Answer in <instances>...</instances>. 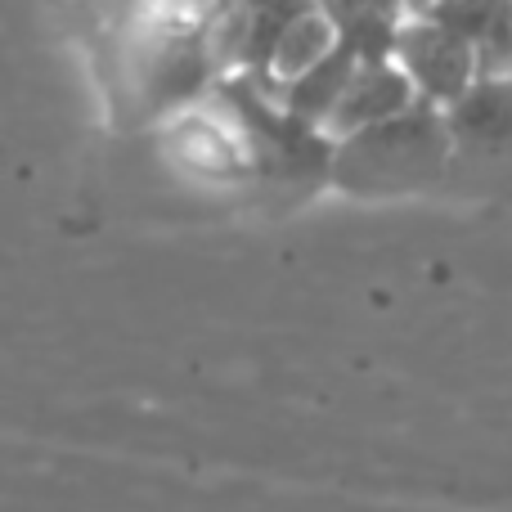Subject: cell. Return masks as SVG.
<instances>
[{"label":"cell","instance_id":"5","mask_svg":"<svg viewBox=\"0 0 512 512\" xmlns=\"http://www.w3.org/2000/svg\"><path fill=\"white\" fill-rule=\"evenodd\" d=\"M450 27L481 63V77H504L512 68V0H441L432 14Z\"/></svg>","mask_w":512,"mask_h":512},{"label":"cell","instance_id":"12","mask_svg":"<svg viewBox=\"0 0 512 512\" xmlns=\"http://www.w3.org/2000/svg\"><path fill=\"white\" fill-rule=\"evenodd\" d=\"M230 5H234V0H230Z\"/></svg>","mask_w":512,"mask_h":512},{"label":"cell","instance_id":"9","mask_svg":"<svg viewBox=\"0 0 512 512\" xmlns=\"http://www.w3.org/2000/svg\"><path fill=\"white\" fill-rule=\"evenodd\" d=\"M355 68H360V59H355V54H346L342 45H337L324 63H315L310 72L283 81V86H279V104L288 108V113H297L301 122H310V126H319V131H324L328 117H333V108L342 104L346 86H351Z\"/></svg>","mask_w":512,"mask_h":512},{"label":"cell","instance_id":"1","mask_svg":"<svg viewBox=\"0 0 512 512\" xmlns=\"http://www.w3.org/2000/svg\"><path fill=\"white\" fill-rule=\"evenodd\" d=\"M454 149L445 108L414 104L391 122L360 131L351 140H337L333 180L351 194H400L436 180Z\"/></svg>","mask_w":512,"mask_h":512},{"label":"cell","instance_id":"6","mask_svg":"<svg viewBox=\"0 0 512 512\" xmlns=\"http://www.w3.org/2000/svg\"><path fill=\"white\" fill-rule=\"evenodd\" d=\"M324 18L333 23L337 45L355 54L360 63L373 59H396V41L414 14L405 0H319Z\"/></svg>","mask_w":512,"mask_h":512},{"label":"cell","instance_id":"10","mask_svg":"<svg viewBox=\"0 0 512 512\" xmlns=\"http://www.w3.org/2000/svg\"><path fill=\"white\" fill-rule=\"evenodd\" d=\"M333 50H337L333 23L324 18V9H310V14H301L297 23H292L288 32L279 36V45H274V54H270V68H265V77H270L274 86H283V81L310 72L315 63H324Z\"/></svg>","mask_w":512,"mask_h":512},{"label":"cell","instance_id":"11","mask_svg":"<svg viewBox=\"0 0 512 512\" xmlns=\"http://www.w3.org/2000/svg\"><path fill=\"white\" fill-rule=\"evenodd\" d=\"M436 5H441V0H405V9H409V14H414V18L432 14V9H436Z\"/></svg>","mask_w":512,"mask_h":512},{"label":"cell","instance_id":"2","mask_svg":"<svg viewBox=\"0 0 512 512\" xmlns=\"http://www.w3.org/2000/svg\"><path fill=\"white\" fill-rule=\"evenodd\" d=\"M239 108L248 113L252 131H256V153H261V167L270 180H319L333 176V158H337V140H328V131L301 122L297 113L279 104V99H265L256 90H234Z\"/></svg>","mask_w":512,"mask_h":512},{"label":"cell","instance_id":"3","mask_svg":"<svg viewBox=\"0 0 512 512\" xmlns=\"http://www.w3.org/2000/svg\"><path fill=\"white\" fill-rule=\"evenodd\" d=\"M396 63L405 68V77L414 81L418 99L432 108L459 104L481 81L477 54H472L450 27L436 23V18H409L396 41Z\"/></svg>","mask_w":512,"mask_h":512},{"label":"cell","instance_id":"8","mask_svg":"<svg viewBox=\"0 0 512 512\" xmlns=\"http://www.w3.org/2000/svg\"><path fill=\"white\" fill-rule=\"evenodd\" d=\"M454 144L472 153H504L512 149V81L481 77L459 104L445 108Z\"/></svg>","mask_w":512,"mask_h":512},{"label":"cell","instance_id":"4","mask_svg":"<svg viewBox=\"0 0 512 512\" xmlns=\"http://www.w3.org/2000/svg\"><path fill=\"white\" fill-rule=\"evenodd\" d=\"M414 104H423V99H418L414 81L405 77V68L396 59H373L355 68L351 86H346L342 104L333 108L324 131H328V140H351V135L373 131V126L409 113Z\"/></svg>","mask_w":512,"mask_h":512},{"label":"cell","instance_id":"7","mask_svg":"<svg viewBox=\"0 0 512 512\" xmlns=\"http://www.w3.org/2000/svg\"><path fill=\"white\" fill-rule=\"evenodd\" d=\"M212 68H216V54L207 45V36L180 32L153 45L149 63H144L140 90L149 99V108H171L180 99L198 95L207 86V77H212Z\"/></svg>","mask_w":512,"mask_h":512}]
</instances>
